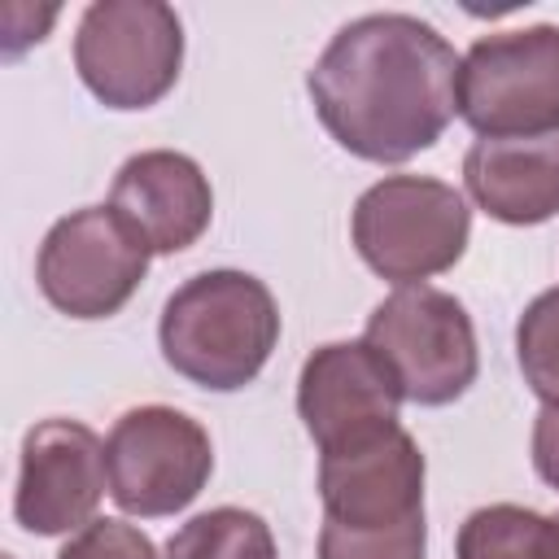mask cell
Returning a JSON list of instances; mask_svg holds the SVG:
<instances>
[{
	"label": "cell",
	"mask_w": 559,
	"mask_h": 559,
	"mask_svg": "<svg viewBox=\"0 0 559 559\" xmlns=\"http://www.w3.org/2000/svg\"><path fill=\"white\" fill-rule=\"evenodd\" d=\"M459 66L450 39L415 13H367L328 39L306 92L345 153L397 166L459 118Z\"/></svg>",
	"instance_id": "1"
},
{
	"label": "cell",
	"mask_w": 559,
	"mask_h": 559,
	"mask_svg": "<svg viewBox=\"0 0 559 559\" xmlns=\"http://www.w3.org/2000/svg\"><path fill=\"white\" fill-rule=\"evenodd\" d=\"M280 341V306L249 271H201L183 280L157 319V345L170 371L210 393H236L258 380Z\"/></svg>",
	"instance_id": "2"
},
{
	"label": "cell",
	"mask_w": 559,
	"mask_h": 559,
	"mask_svg": "<svg viewBox=\"0 0 559 559\" xmlns=\"http://www.w3.org/2000/svg\"><path fill=\"white\" fill-rule=\"evenodd\" d=\"M358 258L389 284H424L450 271L472 236V210L459 188L428 175H389L371 183L349 214Z\"/></svg>",
	"instance_id": "3"
},
{
	"label": "cell",
	"mask_w": 559,
	"mask_h": 559,
	"mask_svg": "<svg viewBox=\"0 0 559 559\" xmlns=\"http://www.w3.org/2000/svg\"><path fill=\"white\" fill-rule=\"evenodd\" d=\"M362 341L380 354L402 397L415 406L459 402L480 371L472 314L454 293L432 284H406L389 293L371 310Z\"/></svg>",
	"instance_id": "4"
},
{
	"label": "cell",
	"mask_w": 559,
	"mask_h": 559,
	"mask_svg": "<svg viewBox=\"0 0 559 559\" xmlns=\"http://www.w3.org/2000/svg\"><path fill=\"white\" fill-rule=\"evenodd\" d=\"M183 66V22L162 0H96L74 31V70L105 109H148Z\"/></svg>",
	"instance_id": "5"
},
{
	"label": "cell",
	"mask_w": 559,
	"mask_h": 559,
	"mask_svg": "<svg viewBox=\"0 0 559 559\" xmlns=\"http://www.w3.org/2000/svg\"><path fill=\"white\" fill-rule=\"evenodd\" d=\"M459 118L485 140L559 131V26L480 35L459 66Z\"/></svg>",
	"instance_id": "6"
},
{
	"label": "cell",
	"mask_w": 559,
	"mask_h": 559,
	"mask_svg": "<svg viewBox=\"0 0 559 559\" xmlns=\"http://www.w3.org/2000/svg\"><path fill=\"white\" fill-rule=\"evenodd\" d=\"M153 249L114 205H83L57 218L35 258V284L70 319L118 314L148 275Z\"/></svg>",
	"instance_id": "7"
},
{
	"label": "cell",
	"mask_w": 559,
	"mask_h": 559,
	"mask_svg": "<svg viewBox=\"0 0 559 559\" xmlns=\"http://www.w3.org/2000/svg\"><path fill=\"white\" fill-rule=\"evenodd\" d=\"M109 498L140 520L183 511L214 472L210 432L175 406H135L105 437Z\"/></svg>",
	"instance_id": "8"
},
{
	"label": "cell",
	"mask_w": 559,
	"mask_h": 559,
	"mask_svg": "<svg viewBox=\"0 0 559 559\" xmlns=\"http://www.w3.org/2000/svg\"><path fill=\"white\" fill-rule=\"evenodd\" d=\"M109 489L105 441L79 419H39L22 437L13 520L35 537L79 533Z\"/></svg>",
	"instance_id": "9"
},
{
	"label": "cell",
	"mask_w": 559,
	"mask_h": 559,
	"mask_svg": "<svg viewBox=\"0 0 559 559\" xmlns=\"http://www.w3.org/2000/svg\"><path fill=\"white\" fill-rule=\"evenodd\" d=\"M402 389L367 341L319 345L297 376V415L319 454L358 445L397 424Z\"/></svg>",
	"instance_id": "10"
},
{
	"label": "cell",
	"mask_w": 559,
	"mask_h": 559,
	"mask_svg": "<svg viewBox=\"0 0 559 559\" xmlns=\"http://www.w3.org/2000/svg\"><path fill=\"white\" fill-rule=\"evenodd\" d=\"M424 454L402 424L358 445L319 454L323 520L345 528H389L424 515Z\"/></svg>",
	"instance_id": "11"
},
{
	"label": "cell",
	"mask_w": 559,
	"mask_h": 559,
	"mask_svg": "<svg viewBox=\"0 0 559 559\" xmlns=\"http://www.w3.org/2000/svg\"><path fill=\"white\" fill-rule=\"evenodd\" d=\"M109 205L144 236L153 253H183L214 218V188L188 153L144 148L118 166Z\"/></svg>",
	"instance_id": "12"
},
{
	"label": "cell",
	"mask_w": 559,
	"mask_h": 559,
	"mask_svg": "<svg viewBox=\"0 0 559 559\" xmlns=\"http://www.w3.org/2000/svg\"><path fill=\"white\" fill-rule=\"evenodd\" d=\"M463 183L472 201L507 223L537 227L559 214V131L476 140L463 157Z\"/></svg>",
	"instance_id": "13"
},
{
	"label": "cell",
	"mask_w": 559,
	"mask_h": 559,
	"mask_svg": "<svg viewBox=\"0 0 559 559\" xmlns=\"http://www.w3.org/2000/svg\"><path fill=\"white\" fill-rule=\"evenodd\" d=\"M454 559H559L555 520L515 502L476 507L459 524Z\"/></svg>",
	"instance_id": "14"
},
{
	"label": "cell",
	"mask_w": 559,
	"mask_h": 559,
	"mask_svg": "<svg viewBox=\"0 0 559 559\" xmlns=\"http://www.w3.org/2000/svg\"><path fill=\"white\" fill-rule=\"evenodd\" d=\"M166 559H280V550L262 515L245 507H214L170 533Z\"/></svg>",
	"instance_id": "15"
},
{
	"label": "cell",
	"mask_w": 559,
	"mask_h": 559,
	"mask_svg": "<svg viewBox=\"0 0 559 559\" xmlns=\"http://www.w3.org/2000/svg\"><path fill=\"white\" fill-rule=\"evenodd\" d=\"M515 358L524 384L542 402H559V288L537 293L515 323Z\"/></svg>",
	"instance_id": "16"
},
{
	"label": "cell",
	"mask_w": 559,
	"mask_h": 559,
	"mask_svg": "<svg viewBox=\"0 0 559 559\" xmlns=\"http://www.w3.org/2000/svg\"><path fill=\"white\" fill-rule=\"evenodd\" d=\"M428 555V524L411 515L389 528H345L323 520L319 528V559H424Z\"/></svg>",
	"instance_id": "17"
},
{
	"label": "cell",
	"mask_w": 559,
	"mask_h": 559,
	"mask_svg": "<svg viewBox=\"0 0 559 559\" xmlns=\"http://www.w3.org/2000/svg\"><path fill=\"white\" fill-rule=\"evenodd\" d=\"M57 559H157V546L144 528L127 520H92L61 546Z\"/></svg>",
	"instance_id": "18"
},
{
	"label": "cell",
	"mask_w": 559,
	"mask_h": 559,
	"mask_svg": "<svg viewBox=\"0 0 559 559\" xmlns=\"http://www.w3.org/2000/svg\"><path fill=\"white\" fill-rule=\"evenodd\" d=\"M533 463L542 480L559 489V402H546L533 419Z\"/></svg>",
	"instance_id": "19"
},
{
	"label": "cell",
	"mask_w": 559,
	"mask_h": 559,
	"mask_svg": "<svg viewBox=\"0 0 559 559\" xmlns=\"http://www.w3.org/2000/svg\"><path fill=\"white\" fill-rule=\"evenodd\" d=\"M550 520H555V542H559V511H555V515H550Z\"/></svg>",
	"instance_id": "20"
}]
</instances>
